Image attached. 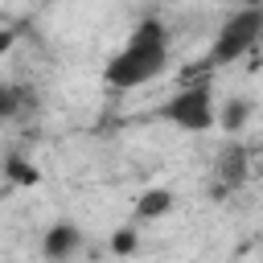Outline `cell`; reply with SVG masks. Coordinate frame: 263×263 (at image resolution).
I'll use <instances>...</instances> for the list:
<instances>
[{
  "mask_svg": "<svg viewBox=\"0 0 263 263\" xmlns=\"http://www.w3.org/2000/svg\"><path fill=\"white\" fill-rule=\"evenodd\" d=\"M16 107H21V99H16V90H12V86H0V119H4V115H12Z\"/></svg>",
  "mask_w": 263,
  "mask_h": 263,
  "instance_id": "10",
  "label": "cell"
},
{
  "mask_svg": "<svg viewBox=\"0 0 263 263\" xmlns=\"http://www.w3.org/2000/svg\"><path fill=\"white\" fill-rule=\"evenodd\" d=\"M82 247V230L74 226V222H53L49 230H45V238H41V251H45V259H70L74 251Z\"/></svg>",
  "mask_w": 263,
  "mask_h": 263,
  "instance_id": "4",
  "label": "cell"
},
{
  "mask_svg": "<svg viewBox=\"0 0 263 263\" xmlns=\"http://www.w3.org/2000/svg\"><path fill=\"white\" fill-rule=\"evenodd\" d=\"M164 62H168V33H164V25H160L156 16H148V21H140V25L132 29L127 45L107 62L103 78H107V86H115V90H132V86L152 82V78L164 70Z\"/></svg>",
  "mask_w": 263,
  "mask_h": 263,
  "instance_id": "1",
  "label": "cell"
},
{
  "mask_svg": "<svg viewBox=\"0 0 263 263\" xmlns=\"http://www.w3.org/2000/svg\"><path fill=\"white\" fill-rule=\"evenodd\" d=\"M136 242H140V238H136V230H132V226H123V230H115L111 251H115V255H132V251H136Z\"/></svg>",
  "mask_w": 263,
  "mask_h": 263,
  "instance_id": "9",
  "label": "cell"
},
{
  "mask_svg": "<svg viewBox=\"0 0 263 263\" xmlns=\"http://www.w3.org/2000/svg\"><path fill=\"white\" fill-rule=\"evenodd\" d=\"M156 115L177 123L181 132H210L214 127V95H210V86H189V90L173 95Z\"/></svg>",
  "mask_w": 263,
  "mask_h": 263,
  "instance_id": "3",
  "label": "cell"
},
{
  "mask_svg": "<svg viewBox=\"0 0 263 263\" xmlns=\"http://www.w3.org/2000/svg\"><path fill=\"white\" fill-rule=\"evenodd\" d=\"M247 115H251V103H247V99H234V103H226V111H222V127H226V132H238V127L247 123Z\"/></svg>",
  "mask_w": 263,
  "mask_h": 263,
  "instance_id": "7",
  "label": "cell"
},
{
  "mask_svg": "<svg viewBox=\"0 0 263 263\" xmlns=\"http://www.w3.org/2000/svg\"><path fill=\"white\" fill-rule=\"evenodd\" d=\"M259 29H263V12H259V4H247L242 12H234V16L218 29V37H214L210 66H230V62H238L247 49H255Z\"/></svg>",
  "mask_w": 263,
  "mask_h": 263,
  "instance_id": "2",
  "label": "cell"
},
{
  "mask_svg": "<svg viewBox=\"0 0 263 263\" xmlns=\"http://www.w3.org/2000/svg\"><path fill=\"white\" fill-rule=\"evenodd\" d=\"M0 168H4V173H8L12 181H21V185H37V168H29V164H25L21 156H12V160H4Z\"/></svg>",
  "mask_w": 263,
  "mask_h": 263,
  "instance_id": "8",
  "label": "cell"
},
{
  "mask_svg": "<svg viewBox=\"0 0 263 263\" xmlns=\"http://www.w3.org/2000/svg\"><path fill=\"white\" fill-rule=\"evenodd\" d=\"M242 181H247V148L230 140V144L218 152V185H222V189H238Z\"/></svg>",
  "mask_w": 263,
  "mask_h": 263,
  "instance_id": "5",
  "label": "cell"
},
{
  "mask_svg": "<svg viewBox=\"0 0 263 263\" xmlns=\"http://www.w3.org/2000/svg\"><path fill=\"white\" fill-rule=\"evenodd\" d=\"M173 210V193L168 189H148L140 201H136V218L140 222H152V218H160V214H168Z\"/></svg>",
  "mask_w": 263,
  "mask_h": 263,
  "instance_id": "6",
  "label": "cell"
},
{
  "mask_svg": "<svg viewBox=\"0 0 263 263\" xmlns=\"http://www.w3.org/2000/svg\"><path fill=\"white\" fill-rule=\"evenodd\" d=\"M242 4H259V0H242Z\"/></svg>",
  "mask_w": 263,
  "mask_h": 263,
  "instance_id": "12",
  "label": "cell"
},
{
  "mask_svg": "<svg viewBox=\"0 0 263 263\" xmlns=\"http://www.w3.org/2000/svg\"><path fill=\"white\" fill-rule=\"evenodd\" d=\"M8 49H12V33H8V29H0V58H4Z\"/></svg>",
  "mask_w": 263,
  "mask_h": 263,
  "instance_id": "11",
  "label": "cell"
}]
</instances>
